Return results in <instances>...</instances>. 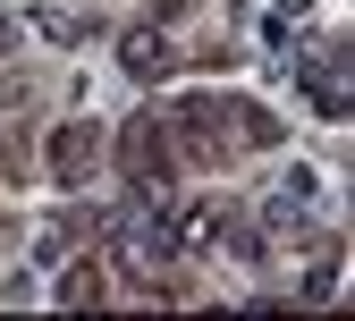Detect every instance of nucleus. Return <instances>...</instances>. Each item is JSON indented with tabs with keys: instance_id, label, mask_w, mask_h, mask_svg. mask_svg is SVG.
<instances>
[{
	"instance_id": "f257e3e1",
	"label": "nucleus",
	"mask_w": 355,
	"mask_h": 321,
	"mask_svg": "<svg viewBox=\"0 0 355 321\" xmlns=\"http://www.w3.org/2000/svg\"><path fill=\"white\" fill-rule=\"evenodd\" d=\"M161 34H127V68H136V76H161Z\"/></svg>"
}]
</instances>
